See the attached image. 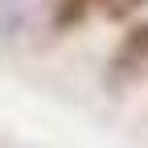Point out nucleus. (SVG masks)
Listing matches in <instances>:
<instances>
[{
	"label": "nucleus",
	"instance_id": "obj_1",
	"mask_svg": "<svg viewBox=\"0 0 148 148\" xmlns=\"http://www.w3.org/2000/svg\"><path fill=\"white\" fill-rule=\"evenodd\" d=\"M144 78H148V21H136V25H127L115 53L107 58V86L127 90Z\"/></svg>",
	"mask_w": 148,
	"mask_h": 148
},
{
	"label": "nucleus",
	"instance_id": "obj_2",
	"mask_svg": "<svg viewBox=\"0 0 148 148\" xmlns=\"http://www.w3.org/2000/svg\"><path fill=\"white\" fill-rule=\"evenodd\" d=\"M95 8H103V0H58L53 4V29H78Z\"/></svg>",
	"mask_w": 148,
	"mask_h": 148
},
{
	"label": "nucleus",
	"instance_id": "obj_3",
	"mask_svg": "<svg viewBox=\"0 0 148 148\" xmlns=\"http://www.w3.org/2000/svg\"><path fill=\"white\" fill-rule=\"evenodd\" d=\"M140 8H148V0H103L99 12L107 16V21H132Z\"/></svg>",
	"mask_w": 148,
	"mask_h": 148
}]
</instances>
